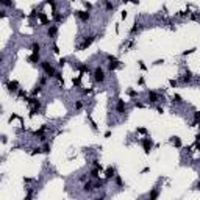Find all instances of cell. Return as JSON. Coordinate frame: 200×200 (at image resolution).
Segmentation results:
<instances>
[{"instance_id":"32","label":"cell","mask_w":200,"mask_h":200,"mask_svg":"<svg viewBox=\"0 0 200 200\" xmlns=\"http://www.w3.org/2000/svg\"><path fill=\"white\" fill-rule=\"evenodd\" d=\"M138 131H139V133H147V130H146V128H139Z\"/></svg>"},{"instance_id":"30","label":"cell","mask_w":200,"mask_h":200,"mask_svg":"<svg viewBox=\"0 0 200 200\" xmlns=\"http://www.w3.org/2000/svg\"><path fill=\"white\" fill-rule=\"evenodd\" d=\"M64 63H66V59H64V58H61V59H59V66H63Z\"/></svg>"},{"instance_id":"23","label":"cell","mask_w":200,"mask_h":200,"mask_svg":"<svg viewBox=\"0 0 200 200\" xmlns=\"http://www.w3.org/2000/svg\"><path fill=\"white\" fill-rule=\"evenodd\" d=\"M116 183H117L119 186H122V178H120L119 175H116Z\"/></svg>"},{"instance_id":"1","label":"cell","mask_w":200,"mask_h":200,"mask_svg":"<svg viewBox=\"0 0 200 200\" xmlns=\"http://www.w3.org/2000/svg\"><path fill=\"white\" fill-rule=\"evenodd\" d=\"M92 75H94V81H95V83H103V81H105V78H106L105 70H103L100 66H97V67L92 70Z\"/></svg>"},{"instance_id":"5","label":"cell","mask_w":200,"mask_h":200,"mask_svg":"<svg viewBox=\"0 0 200 200\" xmlns=\"http://www.w3.org/2000/svg\"><path fill=\"white\" fill-rule=\"evenodd\" d=\"M116 111H117L119 114H124V113H125V102H124L122 99L117 100V103H116Z\"/></svg>"},{"instance_id":"7","label":"cell","mask_w":200,"mask_h":200,"mask_svg":"<svg viewBox=\"0 0 200 200\" xmlns=\"http://www.w3.org/2000/svg\"><path fill=\"white\" fill-rule=\"evenodd\" d=\"M94 39H95V36H89V38H86L84 41H83V44L80 45V49L83 50V49H86V47H89L92 42H94Z\"/></svg>"},{"instance_id":"14","label":"cell","mask_w":200,"mask_h":200,"mask_svg":"<svg viewBox=\"0 0 200 200\" xmlns=\"http://www.w3.org/2000/svg\"><path fill=\"white\" fill-rule=\"evenodd\" d=\"M114 174H116V171H114V167H108V169H106V174H105V175H106V180H110V178H113V177H116Z\"/></svg>"},{"instance_id":"4","label":"cell","mask_w":200,"mask_h":200,"mask_svg":"<svg viewBox=\"0 0 200 200\" xmlns=\"http://www.w3.org/2000/svg\"><path fill=\"white\" fill-rule=\"evenodd\" d=\"M75 14H77V17H78L80 20H83V22H86V20L91 19V14H89L88 11H75Z\"/></svg>"},{"instance_id":"9","label":"cell","mask_w":200,"mask_h":200,"mask_svg":"<svg viewBox=\"0 0 200 200\" xmlns=\"http://www.w3.org/2000/svg\"><path fill=\"white\" fill-rule=\"evenodd\" d=\"M56 31H58L56 25H50L49 30H47V36H49V38H55V36H56Z\"/></svg>"},{"instance_id":"3","label":"cell","mask_w":200,"mask_h":200,"mask_svg":"<svg viewBox=\"0 0 200 200\" xmlns=\"http://www.w3.org/2000/svg\"><path fill=\"white\" fill-rule=\"evenodd\" d=\"M141 144H142V149H144V152L149 155V153H150V150H152V147H153V142H152V139H150V138H144V139L141 141Z\"/></svg>"},{"instance_id":"18","label":"cell","mask_w":200,"mask_h":200,"mask_svg":"<svg viewBox=\"0 0 200 200\" xmlns=\"http://www.w3.org/2000/svg\"><path fill=\"white\" fill-rule=\"evenodd\" d=\"M200 122V111H196L194 113V125H197Z\"/></svg>"},{"instance_id":"22","label":"cell","mask_w":200,"mask_h":200,"mask_svg":"<svg viewBox=\"0 0 200 200\" xmlns=\"http://www.w3.org/2000/svg\"><path fill=\"white\" fill-rule=\"evenodd\" d=\"M81 108H83V103H81V102L78 100V102L75 103V110H81Z\"/></svg>"},{"instance_id":"34","label":"cell","mask_w":200,"mask_h":200,"mask_svg":"<svg viewBox=\"0 0 200 200\" xmlns=\"http://www.w3.org/2000/svg\"><path fill=\"white\" fill-rule=\"evenodd\" d=\"M124 2H133V3H138V0H124Z\"/></svg>"},{"instance_id":"26","label":"cell","mask_w":200,"mask_h":200,"mask_svg":"<svg viewBox=\"0 0 200 200\" xmlns=\"http://www.w3.org/2000/svg\"><path fill=\"white\" fill-rule=\"evenodd\" d=\"M138 28H139V23L136 22V23H135V27L131 28V33H136V30H138Z\"/></svg>"},{"instance_id":"20","label":"cell","mask_w":200,"mask_h":200,"mask_svg":"<svg viewBox=\"0 0 200 200\" xmlns=\"http://www.w3.org/2000/svg\"><path fill=\"white\" fill-rule=\"evenodd\" d=\"M39 92H41V86H36V88L33 89V92H31V94H33V95H38Z\"/></svg>"},{"instance_id":"25","label":"cell","mask_w":200,"mask_h":200,"mask_svg":"<svg viewBox=\"0 0 200 200\" xmlns=\"http://www.w3.org/2000/svg\"><path fill=\"white\" fill-rule=\"evenodd\" d=\"M3 5L5 6H13V2L11 0H3Z\"/></svg>"},{"instance_id":"17","label":"cell","mask_w":200,"mask_h":200,"mask_svg":"<svg viewBox=\"0 0 200 200\" xmlns=\"http://www.w3.org/2000/svg\"><path fill=\"white\" fill-rule=\"evenodd\" d=\"M191 78H192V77H191V74L188 72L186 75H183V77H181V81H183V83H189V81H191Z\"/></svg>"},{"instance_id":"6","label":"cell","mask_w":200,"mask_h":200,"mask_svg":"<svg viewBox=\"0 0 200 200\" xmlns=\"http://www.w3.org/2000/svg\"><path fill=\"white\" fill-rule=\"evenodd\" d=\"M6 88H8L9 92H16V91H19V83L17 81H8L6 83Z\"/></svg>"},{"instance_id":"28","label":"cell","mask_w":200,"mask_h":200,"mask_svg":"<svg viewBox=\"0 0 200 200\" xmlns=\"http://www.w3.org/2000/svg\"><path fill=\"white\" fill-rule=\"evenodd\" d=\"M128 95L135 97V95H136V91H133V89H128Z\"/></svg>"},{"instance_id":"19","label":"cell","mask_w":200,"mask_h":200,"mask_svg":"<svg viewBox=\"0 0 200 200\" xmlns=\"http://www.w3.org/2000/svg\"><path fill=\"white\" fill-rule=\"evenodd\" d=\"M174 102H175V103H183V99H181V95L175 94V95H174Z\"/></svg>"},{"instance_id":"24","label":"cell","mask_w":200,"mask_h":200,"mask_svg":"<svg viewBox=\"0 0 200 200\" xmlns=\"http://www.w3.org/2000/svg\"><path fill=\"white\" fill-rule=\"evenodd\" d=\"M158 197V191H153V192H150V199H156Z\"/></svg>"},{"instance_id":"21","label":"cell","mask_w":200,"mask_h":200,"mask_svg":"<svg viewBox=\"0 0 200 200\" xmlns=\"http://www.w3.org/2000/svg\"><path fill=\"white\" fill-rule=\"evenodd\" d=\"M42 152H44V153H49V152H50V146H49V144H45V146L42 147Z\"/></svg>"},{"instance_id":"31","label":"cell","mask_w":200,"mask_h":200,"mask_svg":"<svg viewBox=\"0 0 200 200\" xmlns=\"http://www.w3.org/2000/svg\"><path fill=\"white\" fill-rule=\"evenodd\" d=\"M135 105H136V106H138V108H142V106H144V105H142V103H139V102H136V103H135Z\"/></svg>"},{"instance_id":"33","label":"cell","mask_w":200,"mask_h":200,"mask_svg":"<svg viewBox=\"0 0 200 200\" xmlns=\"http://www.w3.org/2000/svg\"><path fill=\"white\" fill-rule=\"evenodd\" d=\"M196 147H197V150L200 152V141H197V146H196Z\"/></svg>"},{"instance_id":"29","label":"cell","mask_w":200,"mask_h":200,"mask_svg":"<svg viewBox=\"0 0 200 200\" xmlns=\"http://www.w3.org/2000/svg\"><path fill=\"white\" fill-rule=\"evenodd\" d=\"M139 66H141V69H144V70H146V64H144L142 61H139Z\"/></svg>"},{"instance_id":"16","label":"cell","mask_w":200,"mask_h":200,"mask_svg":"<svg viewBox=\"0 0 200 200\" xmlns=\"http://www.w3.org/2000/svg\"><path fill=\"white\" fill-rule=\"evenodd\" d=\"M103 3H105V8H106V11H113V9H114V5H113L110 0H103Z\"/></svg>"},{"instance_id":"2","label":"cell","mask_w":200,"mask_h":200,"mask_svg":"<svg viewBox=\"0 0 200 200\" xmlns=\"http://www.w3.org/2000/svg\"><path fill=\"white\" fill-rule=\"evenodd\" d=\"M41 67H42V70L45 72V75H47V77H55V75H56L55 67H53L49 61H42V63H41Z\"/></svg>"},{"instance_id":"11","label":"cell","mask_w":200,"mask_h":200,"mask_svg":"<svg viewBox=\"0 0 200 200\" xmlns=\"http://www.w3.org/2000/svg\"><path fill=\"white\" fill-rule=\"evenodd\" d=\"M117 67H119V61H117V59L110 61V64H108V70H111V72H113V70H116Z\"/></svg>"},{"instance_id":"13","label":"cell","mask_w":200,"mask_h":200,"mask_svg":"<svg viewBox=\"0 0 200 200\" xmlns=\"http://www.w3.org/2000/svg\"><path fill=\"white\" fill-rule=\"evenodd\" d=\"M171 142H172L175 147H181V139H180L178 136H172V138H171Z\"/></svg>"},{"instance_id":"10","label":"cell","mask_w":200,"mask_h":200,"mask_svg":"<svg viewBox=\"0 0 200 200\" xmlns=\"http://www.w3.org/2000/svg\"><path fill=\"white\" fill-rule=\"evenodd\" d=\"M95 188H94V183L92 181H88V183H84V186H83V191L84 192H92Z\"/></svg>"},{"instance_id":"36","label":"cell","mask_w":200,"mask_h":200,"mask_svg":"<svg viewBox=\"0 0 200 200\" xmlns=\"http://www.w3.org/2000/svg\"><path fill=\"white\" fill-rule=\"evenodd\" d=\"M197 141H200V135H197Z\"/></svg>"},{"instance_id":"8","label":"cell","mask_w":200,"mask_h":200,"mask_svg":"<svg viewBox=\"0 0 200 200\" xmlns=\"http://www.w3.org/2000/svg\"><path fill=\"white\" fill-rule=\"evenodd\" d=\"M147 97H149V102H152V103H156V102L160 100V95H158L156 92H153V91H150V92L147 94Z\"/></svg>"},{"instance_id":"12","label":"cell","mask_w":200,"mask_h":200,"mask_svg":"<svg viewBox=\"0 0 200 200\" xmlns=\"http://www.w3.org/2000/svg\"><path fill=\"white\" fill-rule=\"evenodd\" d=\"M28 61L33 63V64H34V63H39V53H31V55L28 56Z\"/></svg>"},{"instance_id":"35","label":"cell","mask_w":200,"mask_h":200,"mask_svg":"<svg viewBox=\"0 0 200 200\" xmlns=\"http://www.w3.org/2000/svg\"><path fill=\"white\" fill-rule=\"evenodd\" d=\"M196 188H197V189H200V181L197 183V186H196Z\"/></svg>"},{"instance_id":"15","label":"cell","mask_w":200,"mask_h":200,"mask_svg":"<svg viewBox=\"0 0 200 200\" xmlns=\"http://www.w3.org/2000/svg\"><path fill=\"white\" fill-rule=\"evenodd\" d=\"M31 52H33V53H39V52H41V45H39L38 42H33V44H31Z\"/></svg>"},{"instance_id":"27","label":"cell","mask_w":200,"mask_h":200,"mask_svg":"<svg viewBox=\"0 0 200 200\" xmlns=\"http://www.w3.org/2000/svg\"><path fill=\"white\" fill-rule=\"evenodd\" d=\"M17 92H19V95H20V97H25V95H27V92H25L23 89H19Z\"/></svg>"}]
</instances>
